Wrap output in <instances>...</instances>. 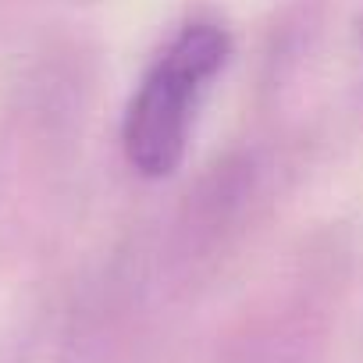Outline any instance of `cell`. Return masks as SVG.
Returning <instances> with one entry per match:
<instances>
[{
    "instance_id": "6da1fadb",
    "label": "cell",
    "mask_w": 363,
    "mask_h": 363,
    "mask_svg": "<svg viewBox=\"0 0 363 363\" xmlns=\"http://www.w3.org/2000/svg\"><path fill=\"white\" fill-rule=\"evenodd\" d=\"M228 54L232 40L221 26L193 22L146 68L121 121L125 160L135 174L167 178L178 171L189 150L196 107L228 65Z\"/></svg>"
}]
</instances>
